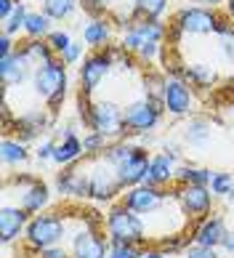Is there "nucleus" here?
I'll use <instances>...</instances> for the list:
<instances>
[{
	"label": "nucleus",
	"instance_id": "f257e3e1",
	"mask_svg": "<svg viewBox=\"0 0 234 258\" xmlns=\"http://www.w3.org/2000/svg\"><path fill=\"white\" fill-rule=\"evenodd\" d=\"M67 237V221L62 213H37L29 218L24 240L32 253H43L48 247H56Z\"/></svg>",
	"mask_w": 234,
	"mask_h": 258
},
{
	"label": "nucleus",
	"instance_id": "f03ea898",
	"mask_svg": "<svg viewBox=\"0 0 234 258\" xmlns=\"http://www.w3.org/2000/svg\"><path fill=\"white\" fill-rule=\"evenodd\" d=\"M32 88L51 109H58V104L67 96V64L62 59H53L35 67Z\"/></svg>",
	"mask_w": 234,
	"mask_h": 258
},
{
	"label": "nucleus",
	"instance_id": "7ed1b4c3",
	"mask_svg": "<svg viewBox=\"0 0 234 258\" xmlns=\"http://www.w3.org/2000/svg\"><path fill=\"white\" fill-rule=\"evenodd\" d=\"M104 229L109 234V240H123V242H133V245H144L146 242V224L139 213H133L131 208L112 205L109 213L104 218Z\"/></svg>",
	"mask_w": 234,
	"mask_h": 258
},
{
	"label": "nucleus",
	"instance_id": "20e7f679",
	"mask_svg": "<svg viewBox=\"0 0 234 258\" xmlns=\"http://www.w3.org/2000/svg\"><path fill=\"white\" fill-rule=\"evenodd\" d=\"M91 131L104 133L112 144L114 141H123L125 133H128L123 107L114 104V101H96V104H91Z\"/></svg>",
	"mask_w": 234,
	"mask_h": 258
},
{
	"label": "nucleus",
	"instance_id": "39448f33",
	"mask_svg": "<svg viewBox=\"0 0 234 258\" xmlns=\"http://www.w3.org/2000/svg\"><path fill=\"white\" fill-rule=\"evenodd\" d=\"M165 32H168V30H165V24L157 22V19H139V22H133V24L125 27L120 45L128 53H139L144 48H149V45H162Z\"/></svg>",
	"mask_w": 234,
	"mask_h": 258
},
{
	"label": "nucleus",
	"instance_id": "423d86ee",
	"mask_svg": "<svg viewBox=\"0 0 234 258\" xmlns=\"http://www.w3.org/2000/svg\"><path fill=\"white\" fill-rule=\"evenodd\" d=\"M88 176H91V197L99 200V203H106V200H114L120 195V178H117V168L112 165L104 155L93 157V162L88 165Z\"/></svg>",
	"mask_w": 234,
	"mask_h": 258
},
{
	"label": "nucleus",
	"instance_id": "0eeeda50",
	"mask_svg": "<svg viewBox=\"0 0 234 258\" xmlns=\"http://www.w3.org/2000/svg\"><path fill=\"white\" fill-rule=\"evenodd\" d=\"M221 24L223 19L216 14V8L192 6L176 14V30H181L184 35H213L221 30Z\"/></svg>",
	"mask_w": 234,
	"mask_h": 258
},
{
	"label": "nucleus",
	"instance_id": "6e6552de",
	"mask_svg": "<svg viewBox=\"0 0 234 258\" xmlns=\"http://www.w3.org/2000/svg\"><path fill=\"white\" fill-rule=\"evenodd\" d=\"M162 104L160 101H152V99H136L131 104L123 107L125 114V128L128 133H149L152 128L160 125V117H162Z\"/></svg>",
	"mask_w": 234,
	"mask_h": 258
},
{
	"label": "nucleus",
	"instance_id": "1a4fd4ad",
	"mask_svg": "<svg viewBox=\"0 0 234 258\" xmlns=\"http://www.w3.org/2000/svg\"><path fill=\"white\" fill-rule=\"evenodd\" d=\"M91 216L85 218V226L72 237V258H109V237L99 234V224Z\"/></svg>",
	"mask_w": 234,
	"mask_h": 258
},
{
	"label": "nucleus",
	"instance_id": "9d476101",
	"mask_svg": "<svg viewBox=\"0 0 234 258\" xmlns=\"http://www.w3.org/2000/svg\"><path fill=\"white\" fill-rule=\"evenodd\" d=\"M165 203H168V197H165V192H162L160 186L139 184V186L125 189V195H123V205L131 208L133 213H139V216L157 213L160 208H165Z\"/></svg>",
	"mask_w": 234,
	"mask_h": 258
},
{
	"label": "nucleus",
	"instance_id": "9b49d317",
	"mask_svg": "<svg viewBox=\"0 0 234 258\" xmlns=\"http://www.w3.org/2000/svg\"><path fill=\"white\" fill-rule=\"evenodd\" d=\"M112 64L114 61H112L109 51H93L83 59V64H80V91L85 96H91V93L104 83V78L112 70Z\"/></svg>",
	"mask_w": 234,
	"mask_h": 258
},
{
	"label": "nucleus",
	"instance_id": "f8f14e48",
	"mask_svg": "<svg viewBox=\"0 0 234 258\" xmlns=\"http://www.w3.org/2000/svg\"><path fill=\"white\" fill-rule=\"evenodd\" d=\"M162 107L168 109L173 117H184L194 109V91L184 78H168L165 80V93H162Z\"/></svg>",
	"mask_w": 234,
	"mask_h": 258
},
{
	"label": "nucleus",
	"instance_id": "ddd939ff",
	"mask_svg": "<svg viewBox=\"0 0 234 258\" xmlns=\"http://www.w3.org/2000/svg\"><path fill=\"white\" fill-rule=\"evenodd\" d=\"M176 200H179L184 213L192 218H208V213L216 205V195L210 192V186H181Z\"/></svg>",
	"mask_w": 234,
	"mask_h": 258
},
{
	"label": "nucleus",
	"instance_id": "4468645a",
	"mask_svg": "<svg viewBox=\"0 0 234 258\" xmlns=\"http://www.w3.org/2000/svg\"><path fill=\"white\" fill-rule=\"evenodd\" d=\"M32 75H35V64L27 59V53L22 48H16L11 56L0 59V80H3L6 88H16Z\"/></svg>",
	"mask_w": 234,
	"mask_h": 258
},
{
	"label": "nucleus",
	"instance_id": "2eb2a0df",
	"mask_svg": "<svg viewBox=\"0 0 234 258\" xmlns=\"http://www.w3.org/2000/svg\"><path fill=\"white\" fill-rule=\"evenodd\" d=\"M56 189L64 197H91V176H88V168L67 165L56 176Z\"/></svg>",
	"mask_w": 234,
	"mask_h": 258
},
{
	"label": "nucleus",
	"instance_id": "dca6fc26",
	"mask_svg": "<svg viewBox=\"0 0 234 258\" xmlns=\"http://www.w3.org/2000/svg\"><path fill=\"white\" fill-rule=\"evenodd\" d=\"M29 216L32 213H27L22 205H3L0 208V240H3V245L16 242L27 232Z\"/></svg>",
	"mask_w": 234,
	"mask_h": 258
},
{
	"label": "nucleus",
	"instance_id": "f3484780",
	"mask_svg": "<svg viewBox=\"0 0 234 258\" xmlns=\"http://www.w3.org/2000/svg\"><path fill=\"white\" fill-rule=\"evenodd\" d=\"M149 152H146L144 147H139V152L128 160V162H123L120 168H117V178H120V184L123 189H131V186H139L146 181V173H149Z\"/></svg>",
	"mask_w": 234,
	"mask_h": 258
},
{
	"label": "nucleus",
	"instance_id": "a211bd4d",
	"mask_svg": "<svg viewBox=\"0 0 234 258\" xmlns=\"http://www.w3.org/2000/svg\"><path fill=\"white\" fill-rule=\"evenodd\" d=\"M80 155H85V149H83V139H77V133L72 125H67L62 131V141H56V149H53V160L56 165H75L77 160H80Z\"/></svg>",
	"mask_w": 234,
	"mask_h": 258
},
{
	"label": "nucleus",
	"instance_id": "6ab92c4d",
	"mask_svg": "<svg viewBox=\"0 0 234 258\" xmlns=\"http://www.w3.org/2000/svg\"><path fill=\"white\" fill-rule=\"evenodd\" d=\"M14 128H16V136H22L19 141L27 144V141L37 139L40 133H48V128H51V117H48L43 109H32V112L22 114V117H16Z\"/></svg>",
	"mask_w": 234,
	"mask_h": 258
},
{
	"label": "nucleus",
	"instance_id": "aec40b11",
	"mask_svg": "<svg viewBox=\"0 0 234 258\" xmlns=\"http://www.w3.org/2000/svg\"><path fill=\"white\" fill-rule=\"evenodd\" d=\"M226 232H229V229H226V224H223L221 216H208V218H202V221H200L197 229H194L192 242L205 245V247H221Z\"/></svg>",
	"mask_w": 234,
	"mask_h": 258
},
{
	"label": "nucleus",
	"instance_id": "412c9836",
	"mask_svg": "<svg viewBox=\"0 0 234 258\" xmlns=\"http://www.w3.org/2000/svg\"><path fill=\"white\" fill-rule=\"evenodd\" d=\"M48 203H51V189H48L45 181L35 178L29 186L22 189V203H19V205H22L27 213H32V216L43 213V210L48 208Z\"/></svg>",
	"mask_w": 234,
	"mask_h": 258
},
{
	"label": "nucleus",
	"instance_id": "4be33fe9",
	"mask_svg": "<svg viewBox=\"0 0 234 258\" xmlns=\"http://www.w3.org/2000/svg\"><path fill=\"white\" fill-rule=\"evenodd\" d=\"M170 181H176V162L165 155V152H160V155H154L152 162H149V173H146V186H168Z\"/></svg>",
	"mask_w": 234,
	"mask_h": 258
},
{
	"label": "nucleus",
	"instance_id": "5701e85b",
	"mask_svg": "<svg viewBox=\"0 0 234 258\" xmlns=\"http://www.w3.org/2000/svg\"><path fill=\"white\" fill-rule=\"evenodd\" d=\"M112 40V22L109 19H91L83 30V43L91 45V48H106Z\"/></svg>",
	"mask_w": 234,
	"mask_h": 258
},
{
	"label": "nucleus",
	"instance_id": "b1692460",
	"mask_svg": "<svg viewBox=\"0 0 234 258\" xmlns=\"http://www.w3.org/2000/svg\"><path fill=\"white\" fill-rule=\"evenodd\" d=\"M210 136H213L210 120H205V117H192V120L187 122V128H184V133H181V141H184L187 147L202 149V147L210 141Z\"/></svg>",
	"mask_w": 234,
	"mask_h": 258
},
{
	"label": "nucleus",
	"instance_id": "393cba45",
	"mask_svg": "<svg viewBox=\"0 0 234 258\" xmlns=\"http://www.w3.org/2000/svg\"><path fill=\"white\" fill-rule=\"evenodd\" d=\"M210 178H213L210 168H200V165H192V162L176 165V181L181 186H210Z\"/></svg>",
	"mask_w": 234,
	"mask_h": 258
},
{
	"label": "nucleus",
	"instance_id": "a878e982",
	"mask_svg": "<svg viewBox=\"0 0 234 258\" xmlns=\"http://www.w3.org/2000/svg\"><path fill=\"white\" fill-rule=\"evenodd\" d=\"M176 78H184L189 85H197V88H210V85L218 80V72L213 64H189L187 70L181 75H176Z\"/></svg>",
	"mask_w": 234,
	"mask_h": 258
},
{
	"label": "nucleus",
	"instance_id": "bb28decb",
	"mask_svg": "<svg viewBox=\"0 0 234 258\" xmlns=\"http://www.w3.org/2000/svg\"><path fill=\"white\" fill-rule=\"evenodd\" d=\"M0 157H3V165L6 168H19V165H24V162L29 160V152H27L24 141L6 136L3 144H0Z\"/></svg>",
	"mask_w": 234,
	"mask_h": 258
},
{
	"label": "nucleus",
	"instance_id": "cd10ccee",
	"mask_svg": "<svg viewBox=\"0 0 234 258\" xmlns=\"http://www.w3.org/2000/svg\"><path fill=\"white\" fill-rule=\"evenodd\" d=\"M24 32L29 40H43L48 37L53 30H51V16H45L43 11H29L27 16V24H24Z\"/></svg>",
	"mask_w": 234,
	"mask_h": 258
},
{
	"label": "nucleus",
	"instance_id": "c85d7f7f",
	"mask_svg": "<svg viewBox=\"0 0 234 258\" xmlns=\"http://www.w3.org/2000/svg\"><path fill=\"white\" fill-rule=\"evenodd\" d=\"M22 51L27 53V59L32 61L35 67L56 59V53H53L51 45H48V40H27V43H22Z\"/></svg>",
	"mask_w": 234,
	"mask_h": 258
},
{
	"label": "nucleus",
	"instance_id": "c756f323",
	"mask_svg": "<svg viewBox=\"0 0 234 258\" xmlns=\"http://www.w3.org/2000/svg\"><path fill=\"white\" fill-rule=\"evenodd\" d=\"M77 6L80 0H43V14L51 16V22H64L77 11Z\"/></svg>",
	"mask_w": 234,
	"mask_h": 258
},
{
	"label": "nucleus",
	"instance_id": "7c9ffc66",
	"mask_svg": "<svg viewBox=\"0 0 234 258\" xmlns=\"http://www.w3.org/2000/svg\"><path fill=\"white\" fill-rule=\"evenodd\" d=\"M27 16H29V8L24 0H19L16 8L11 11V16L3 22V35H19V32H24V24H27Z\"/></svg>",
	"mask_w": 234,
	"mask_h": 258
},
{
	"label": "nucleus",
	"instance_id": "2f4dec72",
	"mask_svg": "<svg viewBox=\"0 0 234 258\" xmlns=\"http://www.w3.org/2000/svg\"><path fill=\"white\" fill-rule=\"evenodd\" d=\"M109 147H112V141L99 131H88L83 136V149H85V155H91V157H101Z\"/></svg>",
	"mask_w": 234,
	"mask_h": 258
},
{
	"label": "nucleus",
	"instance_id": "473e14b6",
	"mask_svg": "<svg viewBox=\"0 0 234 258\" xmlns=\"http://www.w3.org/2000/svg\"><path fill=\"white\" fill-rule=\"evenodd\" d=\"M136 11L141 19H160L168 11V0H136Z\"/></svg>",
	"mask_w": 234,
	"mask_h": 258
},
{
	"label": "nucleus",
	"instance_id": "72a5a7b5",
	"mask_svg": "<svg viewBox=\"0 0 234 258\" xmlns=\"http://www.w3.org/2000/svg\"><path fill=\"white\" fill-rule=\"evenodd\" d=\"M139 255H141V245L109 240V258H139Z\"/></svg>",
	"mask_w": 234,
	"mask_h": 258
},
{
	"label": "nucleus",
	"instance_id": "f704fd0d",
	"mask_svg": "<svg viewBox=\"0 0 234 258\" xmlns=\"http://www.w3.org/2000/svg\"><path fill=\"white\" fill-rule=\"evenodd\" d=\"M234 186V176L231 173H213L210 178V192L216 197H229Z\"/></svg>",
	"mask_w": 234,
	"mask_h": 258
},
{
	"label": "nucleus",
	"instance_id": "c9c22d12",
	"mask_svg": "<svg viewBox=\"0 0 234 258\" xmlns=\"http://www.w3.org/2000/svg\"><path fill=\"white\" fill-rule=\"evenodd\" d=\"M218 37H221V53H223V59L226 61H234V27L229 24H221V30H218Z\"/></svg>",
	"mask_w": 234,
	"mask_h": 258
},
{
	"label": "nucleus",
	"instance_id": "e433bc0d",
	"mask_svg": "<svg viewBox=\"0 0 234 258\" xmlns=\"http://www.w3.org/2000/svg\"><path fill=\"white\" fill-rule=\"evenodd\" d=\"M45 40H48V45L53 48V53H56V56H62L67 48H70L72 37H70V32H64V30H53L51 35L45 37Z\"/></svg>",
	"mask_w": 234,
	"mask_h": 258
},
{
	"label": "nucleus",
	"instance_id": "4c0bfd02",
	"mask_svg": "<svg viewBox=\"0 0 234 258\" xmlns=\"http://www.w3.org/2000/svg\"><path fill=\"white\" fill-rule=\"evenodd\" d=\"M184 258H218V247H205V245L192 242L184 250Z\"/></svg>",
	"mask_w": 234,
	"mask_h": 258
},
{
	"label": "nucleus",
	"instance_id": "58836bf2",
	"mask_svg": "<svg viewBox=\"0 0 234 258\" xmlns=\"http://www.w3.org/2000/svg\"><path fill=\"white\" fill-rule=\"evenodd\" d=\"M80 56H83V43H70V48H67L62 56H58V59H62L64 64H77L80 61Z\"/></svg>",
	"mask_w": 234,
	"mask_h": 258
},
{
	"label": "nucleus",
	"instance_id": "ea45409f",
	"mask_svg": "<svg viewBox=\"0 0 234 258\" xmlns=\"http://www.w3.org/2000/svg\"><path fill=\"white\" fill-rule=\"evenodd\" d=\"M53 149H56V141L53 139H45L43 144H37L35 157L40 160V162H48V160H53Z\"/></svg>",
	"mask_w": 234,
	"mask_h": 258
},
{
	"label": "nucleus",
	"instance_id": "a19ab883",
	"mask_svg": "<svg viewBox=\"0 0 234 258\" xmlns=\"http://www.w3.org/2000/svg\"><path fill=\"white\" fill-rule=\"evenodd\" d=\"M80 8H83L85 14H91L93 19H101V14H104L101 0H80Z\"/></svg>",
	"mask_w": 234,
	"mask_h": 258
},
{
	"label": "nucleus",
	"instance_id": "79ce46f5",
	"mask_svg": "<svg viewBox=\"0 0 234 258\" xmlns=\"http://www.w3.org/2000/svg\"><path fill=\"white\" fill-rule=\"evenodd\" d=\"M16 51V43L11 35H0V59H6V56H11Z\"/></svg>",
	"mask_w": 234,
	"mask_h": 258
},
{
	"label": "nucleus",
	"instance_id": "37998d69",
	"mask_svg": "<svg viewBox=\"0 0 234 258\" xmlns=\"http://www.w3.org/2000/svg\"><path fill=\"white\" fill-rule=\"evenodd\" d=\"M37 258H72V253H67L62 245H56V247H48V250L37 253Z\"/></svg>",
	"mask_w": 234,
	"mask_h": 258
},
{
	"label": "nucleus",
	"instance_id": "c03bdc74",
	"mask_svg": "<svg viewBox=\"0 0 234 258\" xmlns=\"http://www.w3.org/2000/svg\"><path fill=\"white\" fill-rule=\"evenodd\" d=\"M162 152H165V155H168L173 162H176V160H181V147H179V144H173V141H168V144L162 147Z\"/></svg>",
	"mask_w": 234,
	"mask_h": 258
},
{
	"label": "nucleus",
	"instance_id": "a18cd8bd",
	"mask_svg": "<svg viewBox=\"0 0 234 258\" xmlns=\"http://www.w3.org/2000/svg\"><path fill=\"white\" fill-rule=\"evenodd\" d=\"M139 258H168L160 247H141V255Z\"/></svg>",
	"mask_w": 234,
	"mask_h": 258
},
{
	"label": "nucleus",
	"instance_id": "49530a36",
	"mask_svg": "<svg viewBox=\"0 0 234 258\" xmlns=\"http://www.w3.org/2000/svg\"><path fill=\"white\" fill-rule=\"evenodd\" d=\"M221 247H223V250H226L229 255H234V229H229V232H226V237H223Z\"/></svg>",
	"mask_w": 234,
	"mask_h": 258
},
{
	"label": "nucleus",
	"instance_id": "de8ad7c7",
	"mask_svg": "<svg viewBox=\"0 0 234 258\" xmlns=\"http://www.w3.org/2000/svg\"><path fill=\"white\" fill-rule=\"evenodd\" d=\"M192 3H200L202 8H218L223 0H192Z\"/></svg>",
	"mask_w": 234,
	"mask_h": 258
},
{
	"label": "nucleus",
	"instance_id": "09e8293b",
	"mask_svg": "<svg viewBox=\"0 0 234 258\" xmlns=\"http://www.w3.org/2000/svg\"><path fill=\"white\" fill-rule=\"evenodd\" d=\"M226 14L229 19H234V0H226Z\"/></svg>",
	"mask_w": 234,
	"mask_h": 258
},
{
	"label": "nucleus",
	"instance_id": "8fccbe9b",
	"mask_svg": "<svg viewBox=\"0 0 234 258\" xmlns=\"http://www.w3.org/2000/svg\"><path fill=\"white\" fill-rule=\"evenodd\" d=\"M226 203H229V205H234V186H231V195L226 197Z\"/></svg>",
	"mask_w": 234,
	"mask_h": 258
},
{
	"label": "nucleus",
	"instance_id": "3c124183",
	"mask_svg": "<svg viewBox=\"0 0 234 258\" xmlns=\"http://www.w3.org/2000/svg\"><path fill=\"white\" fill-rule=\"evenodd\" d=\"M231 109H234V101H231Z\"/></svg>",
	"mask_w": 234,
	"mask_h": 258
}]
</instances>
